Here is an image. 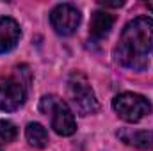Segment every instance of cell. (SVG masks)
<instances>
[{"label":"cell","mask_w":153,"mask_h":151,"mask_svg":"<svg viewBox=\"0 0 153 151\" xmlns=\"http://www.w3.org/2000/svg\"><path fill=\"white\" fill-rule=\"evenodd\" d=\"M153 52V20L139 16L126 23L116 48L117 61L132 70H144L148 55Z\"/></svg>","instance_id":"6da1fadb"},{"label":"cell","mask_w":153,"mask_h":151,"mask_svg":"<svg viewBox=\"0 0 153 151\" xmlns=\"http://www.w3.org/2000/svg\"><path fill=\"white\" fill-rule=\"evenodd\" d=\"M39 110L50 117V124L53 128L55 133L68 137L73 135L76 130V123H75V115L71 112V109L59 98L53 94L43 96L39 101Z\"/></svg>","instance_id":"7a4b0ae2"},{"label":"cell","mask_w":153,"mask_h":151,"mask_svg":"<svg viewBox=\"0 0 153 151\" xmlns=\"http://www.w3.org/2000/svg\"><path fill=\"white\" fill-rule=\"evenodd\" d=\"M68 98L80 115H89L98 110V100L96 94L87 80V76L82 73H71L68 78Z\"/></svg>","instance_id":"3957f363"},{"label":"cell","mask_w":153,"mask_h":151,"mask_svg":"<svg viewBox=\"0 0 153 151\" xmlns=\"http://www.w3.org/2000/svg\"><path fill=\"white\" fill-rule=\"evenodd\" d=\"M116 114L126 123H137L152 112V103L135 93H121L112 101Z\"/></svg>","instance_id":"277c9868"},{"label":"cell","mask_w":153,"mask_h":151,"mask_svg":"<svg viewBox=\"0 0 153 151\" xmlns=\"http://www.w3.org/2000/svg\"><path fill=\"white\" fill-rule=\"evenodd\" d=\"M27 98L25 85L18 76H7L0 80V110L13 112L18 110Z\"/></svg>","instance_id":"5b68a950"},{"label":"cell","mask_w":153,"mask_h":151,"mask_svg":"<svg viewBox=\"0 0 153 151\" xmlns=\"http://www.w3.org/2000/svg\"><path fill=\"white\" fill-rule=\"evenodd\" d=\"M50 23L57 34L70 36L76 30L80 23V13L71 4H59L50 13Z\"/></svg>","instance_id":"8992f818"},{"label":"cell","mask_w":153,"mask_h":151,"mask_svg":"<svg viewBox=\"0 0 153 151\" xmlns=\"http://www.w3.org/2000/svg\"><path fill=\"white\" fill-rule=\"evenodd\" d=\"M20 36H22V30L18 21L9 16H2L0 18V53H7L14 50L20 41Z\"/></svg>","instance_id":"52a82bcc"},{"label":"cell","mask_w":153,"mask_h":151,"mask_svg":"<svg viewBox=\"0 0 153 151\" xmlns=\"http://www.w3.org/2000/svg\"><path fill=\"white\" fill-rule=\"evenodd\" d=\"M117 137L123 142H126L128 146H134L137 150H150L153 146V132H150V130L123 128L117 132Z\"/></svg>","instance_id":"ba28073f"},{"label":"cell","mask_w":153,"mask_h":151,"mask_svg":"<svg viewBox=\"0 0 153 151\" xmlns=\"http://www.w3.org/2000/svg\"><path fill=\"white\" fill-rule=\"evenodd\" d=\"M112 25H114V16L112 14H109L107 11H96L91 16L89 34L94 39H102L111 32Z\"/></svg>","instance_id":"9c48e42d"},{"label":"cell","mask_w":153,"mask_h":151,"mask_svg":"<svg viewBox=\"0 0 153 151\" xmlns=\"http://www.w3.org/2000/svg\"><path fill=\"white\" fill-rule=\"evenodd\" d=\"M25 137H27V142L32 146V148H45L48 144V133L45 130L43 124L39 123H29L27 128H25Z\"/></svg>","instance_id":"30bf717a"},{"label":"cell","mask_w":153,"mask_h":151,"mask_svg":"<svg viewBox=\"0 0 153 151\" xmlns=\"http://www.w3.org/2000/svg\"><path fill=\"white\" fill-rule=\"evenodd\" d=\"M18 135V128L13 121H7V119H2L0 121V139L7 144V142H13Z\"/></svg>","instance_id":"8fae6325"},{"label":"cell","mask_w":153,"mask_h":151,"mask_svg":"<svg viewBox=\"0 0 153 151\" xmlns=\"http://www.w3.org/2000/svg\"><path fill=\"white\" fill-rule=\"evenodd\" d=\"M98 4L103 5V7H121V5H123L121 0H119V2H105V0H98Z\"/></svg>","instance_id":"7c38bea8"},{"label":"cell","mask_w":153,"mask_h":151,"mask_svg":"<svg viewBox=\"0 0 153 151\" xmlns=\"http://www.w3.org/2000/svg\"><path fill=\"white\" fill-rule=\"evenodd\" d=\"M4 146H5V142H4V141L0 139V151H4Z\"/></svg>","instance_id":"4fadbf2b"},{"label":"cell","mask_w":153,"mask_h":151,"mask_svg":"<svg viewBox=\"0 0 153 151\" xmlns=\"http://www.w3.org/2000/svg\"><path fill=\"white\" fill-rule=\"evenodd\" d=\"M148 7H150V9L153 11V4H148Z\"/></svg>","instance_id":"5bb4252c"}]
</instances>
